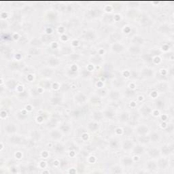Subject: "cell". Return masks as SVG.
I'll return each instance as SVG.
<instances>
[{
    "label": "cell",
    "instance_id": "cell-1",
    "mask_svg": "<svg viewBox=\"0 0 174 174\" xmlns=\"http://www.w3.org/2000/svg\"><path fill=\"white\" fill-rule=\"evenodd\" d=\"M17 131V127L16 126V124L13 123H10L5 125V131L8 134H13L16 133Z\"/></svg>",
    "mask_w": 174,
    "mask_h": 174
},
{
    "label": "cell",
    "instance_id": "cell-2",
    "mask_svg": "<svg viewBox=\"0 0 174 174\" xmlns=\"http://www.w3.org/2000/svg\"><path fill=\"white\" fill-rule=\"evenodd\" d=\"M101 14V11L100 9H91L88 12V17L89 18H93V19H95V18L98 17Z\"/></svg>",
    "mask_w": 174,
    "mask_h": 174
},
{
    "label": "cell",
    "instance_id": "cell-3",
    "mask_svg": "<svg viewBox=\"0 0 174 174\" xmlns=\"http://www.w3.org/2000/svg\"><path fill=\"white\" fill-rule=\"evenodd\" d=\"M129 52L132 55H137L141 52V48L139 46L137 45H132L129 48Z\"/></svg>",
    "mask_w": 174,
    "mask_h": 174
},
{
    "label": "cell",
    "instance_id": "cell-4",
    "mask_svg": "<svg viewBox=\"0 0 174 174\" xmlns=\"http://www.w3.org/2000/svg\"><path fill=\"white\" fill-rule=\"evenodd\" d=\"M47 62L50 67H57L60 63L59 59H57L55 57H50V58H48Z\"/></svg>",
    "mask_w": 174,
    "mask_h": 174
},
{
    "label": "cell",
    "instance_id": "cell-5",
    "mask_svg": "<svg viewBox=\"0 0 174 174\" xmlns=\"http://www.w3.org/2000/svg\"><path fill=\"white\" fill-rule=\"evenodd\" d=\"M112 50L116 53H121L124 50V46L122 44L118 43H114L112 45Z\"/></svg>",
    "mask_w": 174,
    "mask_h": 174
},
{
    "label": "cell",
    "instance_id": "cell-6",
    "mask_svg": "<svg viewBox=\"0 0 174 174\" xmlns=\"http://www.w3.org/2000/svg\"><path fill=\"white\" fill-rule=\"evenodd\" d=\"M136 131L137 133L140 135H145L146 133H148L149 129H148V127L145 126V125H140L137 128Z\"/></svg>",
    "mask_w": 174,
    "mask_h": 174
},
{
    "label": "cell",
    "instance_id": "cell-7",
    "mask_svg": "<svg viewBox=\"0 0 174 174\" xmlns=\"http://www.w3.org/2000/svg\"><path fill=\"white\" fill-rule=\"evenodd\" d=\"M173 152V146L169 145H165L163 146L161 148V152L164 155H169Z\"/></svg>",
    "mask_w": 174,
    "mask_h": 174
},
{
    "label": "cell",
    "instance_id": "cell-8",
    "mask_svg": "<svg viewBox=\"0 0 174 174\" xmlns=\"http://www.w3.org/2000/svg\"><path fill=\"white\" fill-rule=\"evenodd\" d=\"M141 114L143 116H150L151 112H152V110L150 108L149 106H148L147 105H142V107H141Z\"/></svg>",
    "mask_w": 174,
    "mask_h": 174
},
{
    "label": "cell",
    "instance_id": "cell-9",
    "mask_svg": "<svg viewBox=\"0 0 174 174\" xmlns=\"http://www.w3.org/2000/svg\"><path fill=\"white\" fill-rule=\"evenodd\" d=\"M50 137L52 138V140H59L62 138V134L59 131L54 130L50 133Z\"/></svg>",
    "mask_w": 174,
    "mask_h": 174
},
{
    "label": "cell",
    "instance_id": "cell-10",
    "mask_svg": "<svg viewBox=\"0 0 174 174\" xmlns=\"http://www.w3.org/2000/svg\"><path fill=\"white\" fill-rule=\"evenodd\" d=\"M40 74H41V76H44L46 78H50V77H52L53 71L50 68H44L40 71Z\"/></svg>",
    "mask_w": 174,
    "mask_h": 174
},
{
    "label": "cell",
    "instance_id": "cell-11",
    "mask_svg": "<svg viewBox=\"0 0 174 174\" xmlns=\"http://www.w3.org/2000/svg\"><path fill=\"white\" fill-rule=\"evenodd\" d=\"M142 75L146 78H152L154 76V71L150 68H144L142 69Z\"/></svg>",
    "mask_w": 174,
    "mask_h": 174
},
{
    "label": "cell",
    "instance_id": "cell-12",
    "mask_svg": "<svg viewBox=\"0 0 174 174\" xmlns=\"http://www.w3.org/2000/svg\"><path fill=\"white\" fill-rule=\"evenodd\" d=\"M160 150H158L157 148H151L148 151V154L151 158H157L160 156Z\"/></svg>",
    "mask_w": 174,
    "mask_h": 174
},
{
    "label": "cell",
    "instance_id": "cell-13",
    "mask_svg": "<svg viewBox=\"0 0 174 174\" xmlns=\"http://www.w3.org/2000/svg\"><path fill=\"white\" fill-rule=\"evenodd\" d=\"M75 99L78 103L79 104H82L84 102L86 101V96L84 94V93H80L76 95L75 97Z\"/></svg>",
    "mask_w": 174,
    "mask_h": 174
},
{
    "label": "cell",
    "instance_id": "cell-14",
    "mask_svg": "<svg viewBox=\"0 0 174 174\" xmlns=\"http://www.w3.org/2000/svg\"><path fill=\"white\" fill-rule=\"evenodd\" d=\"M22 141H23V140L22 138L21 137L16 136V135H13L10 138V142L14 143V144H21L22 143Z\"/></svg>",
    "mask_w": 174,
    "mask_h": 174
},
{
    "label": "cell",
    "instance_id": "cell-15",
    "mask_svg": "<svg viewBox=\"0 0 174 174\" xmlns=\"http://www.w3.org/2000/svg\"><path fill=\"white\" fill-rule=\"evenodd\" d=\"M122 148L125 150H129L133 148V143L132 141L130 140H127L123 142Z\"/></svg>",
    "mask_w": 174,
    "mask_h": 174
},
{
    "label": "cell",
    "instance_id": "cell-16",
    "mask_svg": "<svg viewBox=\"0 0 174 174\" xmlns=\"http://www.w3.org/2000/svg\"><path fill=\"white\" fill-rule=\"evenodd\" d=\"M110 99L112 101H117L119 98H120V93L116 91L112 90L110 92Z\"/></svg>",
    "mask_w": 174,
    "mask_h": 174
},
{
    "label": "cell",
    "instance_id": "cell-17",
    "mask_svg": "<svg viewBox=\"0 0 174 174\" xmlns=\"http://www.w3.org/2000/svg\"><path fill=\"white\" fill-rule=\"evenodd\" d=\"M54 149L55 150L56 153L63 154L64 151H65V146L63 144H61V143H58L55 146Z\"/></svg>",
    "mask_w": 174,
    "mask_h": 174
},
{
    "label": "cell",
    "instance_id": "cell-18",
    "mask_svg": "<svg viewBox=\"0 0 174 174\" xmlns=\"http://www.w3.org/2000/svg\"><path fill=\"white\" fill-rule=\"evenodd\" d=\"M150 141H153V142H157L159 141L160 139V135L159 133L157 132H153L150 135Z\"/></svg>",
    "mask_w": 174,
    "mask_h": 174
},
{
    "label": "cell",
    "instance_id": "cell-19",
    "mask_svg": "<svg viewBox=\"0 0 174 174\" xmlns=\"http://www.w3.org/2000/svg\"><path fill=\"white\" fill-rule=\"evenodd\" d=\"M141 23L145 26H148L151 24V21L146 15H142L141 16Z\"/></svg>",
    "mask_w": 174,
    "mask_h": 174
},
{
    "label": "cell",
    "instance_id": "cell-20",
    "mask_svg": "<svg viewBox=\"0 0 174 174\" xmlns=\"http://www.w3.org/2000/svg\"><path fill=\"white\" fill-rule=\"evenodd\" d=\"M85 38L87 40H93L95 38V33L91 30L87 31L85 33Z\"/></svg>",
    "mask_w": 174,
    "mask_h": 174
},
{
    "label": "cell",
    "instance_id": "cell-21",
    "mask_svg": "<svg viewBox=\"0 0 174 174\" xmlns=\"http://www.w3.org/2000/svg\"><path fill=\"white\" fill-rule=\"evenodd\" d=\"M88 128L91 131H96L99 129V124L95 121H92L88 123Z\"/></svg>",
    "mask_w": 174,
    "mask_h": 174
},
{
    "label": "cell",
    "instance_id": "cell-22",
    "mask_svg": "<svg viewBox=\"0 0 174 174\" xmlns=\"http://www.w3.org/2000/svg\"><path fill=\"white\" fill-rule=\"evenodd\" d=\"M132 42L133 43V45L139 46V45L142 44L143 43V39L141 37L137 35V36H135L132 39Z\"/></svg>",
    "mask_w": 174,
    "mask_h": 174
},
{
    "label": "cell",
    "instance_id": "cell-23",
    "mask_svg": "<svg viewBox=\"0 0 174 174\" xmlns=\"http://www.w3.org/2000/svg\"><path fill=\"white\" fill-rule=\"evenodd\" d=\"M157 166H159L160 169H165L166 167L168 166V161L165 159H160L159 160L158 162V165Z\"/></svg>",
    "mask_w": 174,
    "mask_h": 174
},
{
    "label": "cell",
    "instance_id": "cell-24",
    "mask_svg": "<svg viewBox=\"0 0 174 174\" xmlns=\"http://www.w3.org/2000/svg\"><path fill=\"white\" fill-rule=\"evenodd\" d=\"M133 152L137 154H141L144 152V148L142 146L137 145L136 146L133 147Z\"/></svg>",
    "mask_w": 174,
    "mask_h": 174
},
{
    "label": "cell",
    "instance_id": "cell-25",
    "mask_svg": "<svg viewBox=\"0 0 174 174\" xmlns=\"http://www.w3.org/2000/svg\"><path fill=\"white\" fill-rule=\"evenodd\" d=\"M31 137L32 138V140H35V141H38L41 138V134L38 131L34 130L31 133Z\"/></svg>",
    "mask_w": 174,
    "mask_h": 174
},
{
    "label": "cell",
    "instance_id": "cell-26",
    "mask_svg": "<svg viewBox=\"0 0 174 174\" xmlns=\"http://www.w3.org/2000/svg\"><path fill=\"white\" fill-rule=\"evenodd\" d=\"M119 119H120V121L122 122H127L129 121V115L127 112H123L121 113V116L119 117Z\"/></svg>",
    "mask_w": 174,
    "mask_h": 174
},
{
    "label": "cell",
    "instance_id": "cell-27",
    "mask_svg": "<svg viewBox=\"0 0 174 174\" xmlns=\"http://www.w3.org/2000/svg\"><path fill=\"white\" fill-rule=\"evenodd\" d=\"M17 85V82L15 80H9L7 82V86L9 89L13 90L16 88V86Z\"/></svg>",
    "mask_w": 174,
    "mask_h": 174
},
{
    "label": "cell",
    "instance_id": "cell-28",
    "mask_svg": "<svg viewBox=\"0 0 174 174\" xmlns=\"http://www.w3.org/2000/svg\"><path fill=\"white\" fill-rule=\"evenodd\" d=\"M103 117H104V114H102L101 112L97 111V112H95L93 113V118H94L95 121H101Z\"/></svg>",
    "mask_w": 174,
    "mask_h": 174
},
{
    "label": "cell",
    "instance_id": "cell-29",
    "mask_svg": "<svg viewBox=\"0 0 174 174\" xmlns=\"http://www.w3.org/2000/svg\"><path fill=\"white\" fill-rule=\"evenodd\" d=\"M147 168H148V170L150 171H154L157 169V164L155 162H154L152 160H150L149 162H148L147 163Z\"/></svg>",
    "mask_w": 174,
    "mask_h": 174
},
{
    "label": "cell",
    "instance_id": "cell-30",
    "mask_svg": "<svg viewBox=\"0 0 174 174\" xmlns=\"http://www.w3.org/2000/svg\"><path fill=\"white\" fill-rule=\"evenodd\" d=\"M155 106L158 110H163L165 107V102L162 99H157L155 101Z\"/></svg>",
    "mask_w": 174,
    "mask_h": 174
},
{
    "label": "cell",
    "instance_id": "cell-31",
    "mask_svg": "<svg viewBox=\"0 0 174 174\" xmlns=\"http://www.w3.org/2000/svg\"><path fill=\"white\" fill-rule=\"evenodd\" d=\"M61 101V99L60 97L58 96H55L53 97L52 99H51V100H50V103L52 104V105H58L59 104Z\"/></svg>",
    "mask_w": 174,
    "mask_h": 174
},
{
    "label": "cell",
    "instance_id": "cell-32",
    "mask_svg": "<svg viewBox=\"0 0 174 174\" xmlns=\"http://www.w3.org/2000/svg\"><path fill=\"white\" fill-rule=\"evenodd\" d=\"M125 95L129 98H132L135 95V91H134L133 90L131 89V88H127L125 91Z\"/></svg>",
    "mask_w": 174,
    "mask_h": 174
},
{
    "label": "cell",
    "instance_id": "cell-33",
    "mask_svg": "<svg viewBox=\"0 0 174 174\" xmlns=\"http://www.w3.org/2000/svg\"><path fill=\"white\" fill-rule=\"evenodd\" d=\"M122 163L124 165L126 166H130L133 164V160L129 158V157H124L123 160H122Z\"/></svg>",
    "mask_w": 174,
    "mask_h": 174
},
{
    "label": "cell",
    "instance_id": "cell-34",
    "mask_svg": "<svg viewBox=\"0 0 174 174\" xmlns=\"http://www.w3.org/2000/svg\"><path fill=\"white\" fill-rule=\"evenodd\" d=\"M118 141L116 139H112L110 141V146L112 148H117L118 147Z\"/></svg>",
    "mask_w": 174,
    "mask_h": 174
},
{
    "label": "cell",
    "instance_id": "cell-35",
    "mask_svg": "<svg viewBox=\"0 0 174 174\" xmlns=\"http://www.w3.org/2000/svg\"><path fill=\"white\" fill-rule=\"evenodd\" d=\"M53 40V38H52V36H50L49 35H44L43 36L41 37V40L44 42H50V41H52Z\"/></svg>",
    "mask_w": 174,
    "mask_h": 174
},
{
    "label": "cell",
    "instance_id": "cell-36",
    "mask_svg": "<svg viewBox=\"0 0 174 174\" xmlns=\"http://www.w3.org/2000/svg\"><path fill=\"white\" fill-rule=\"evenodd\" d=\"M160 31L164 33H168L170 31V29H169V27L167 25H163L162 26L160 27Z\"/></svg>",
    "mask_w": 174,
    "mask_h": 174
},
{
    "label": "cell",
    "instance_id": "cell-37",
    "mask_svg": "<svg viewBox=\"0 0 174 174\" xmlns=\"http://www.w3.org/2000/svg\"><path fill=\"white\" fill-rule=\"evenodd\" d=\"M101 60H102V59L100 57H99V56L97 55V56H95V57H93L91 59V61L92 63H93L98 64V63H100L101 62Z\"/></svg>",
    "mask_w": 174,
    "mask_h": 174
},
{
    "label": "cell",
    "instance_id": "cell-38",
    "mask_svg": "<svg viewBox=\"0 0 174 174\" xmlns=\"http://www.w3.org/2000/svg\"><path fill=\"white\" fill-rule=\"evenodd\" d=\"M104 115L107 118H112L114 116V113L112 110H106L104 112Z\"/></svg>",
    "mask_w": 174,
    "mask_h": 174
},
{
    "label": "cell",
    "instance_id": "cell-39",
    "mask_svg": "<svg viewBox=\"0 0 174 174\" xmlns=\"http://www.w3.org/2000/svg\"><path fill=\"white\" fill-rule=\"evenodd\" d=\"M150 141V138L147 137L146 135H141L140 137V141L142 143H148Z\"/></svg>",
    "mask_w": 174,
    "mask_h": 174
},
{
    "label": "cell",
    "instance_id": "cell-40",
    "mask_svg": "<svg viewBox=\"0 0 174 174\" xmlns=\"http://www.w3.org/2000/svg\"><path fill=\"white\" fill-rule=\"evenodd\" d=\"M57 125V121L55 119H52L51 121H50L48 122V123L47 124V127L50 128H53Z\"/></svg>",
    "mask_w": 174,
    "mask_h": 174
},
{
    "label": "cell",
    "instance_id": "cell-41",
    "mask_svg": "<svg viewBox=\"0 0 174 174\" xmlns=\"http://www.w3.org/2000/svg\"><path fill=\"white\" fill-rule=\"evenodd\" d=\"M29 53L31 55H38L40 53V50H38V48H32L29 50Z\"/></svg>",
    "mask_w": 174,
    "mask_h": 174
},
{
    "label": "cell",
    "instance_id": "cell-42",
    "mask_svg": "<svg viewBox=\"0 0 174 174\" xmlns=\"http://www.w3.org/2000/svg\"><path fill=\"white\" fill-rule=\"evenodd\" d=\"M112 172L114 173H120L122 172V171H121V167H118V166H115V167H112Z\"/></svg>",
    "mask_w": 174,
    "mask_h": 174
},
{
    "label": "cell",
    "instance_id": "cell-43",
    "mask_svg": "<svg viewBox=\"0 0 174 174\" xmlns=\"http://www.w3.org/2000/svg\"><path fill=\"white\" fill-rule=\"evenodd\" d=\"M124 134H126L127 135H131V133H133V130H132L131 128L129 127H124Z\"/></svg>",
    "mask_w": 174,
    "mask_h": 174
},
{
    "label": "cell",
    "instance_id": "cell-44",
    "mask_svg": "<svg viewBox=\"0 0 174 174\" xmlns=\"http://www.w3.org/2000/svg\"><path fill=\"white\" fill-rule=\"evenodd\" d=\"M31 44L33 45L34 46H40L41 44V41L38 39H34L31 41Z\"/></svg>",
    "mask_w": 174,
    "mask_h": 174
},
{
    "label": "cell",
    "instance_id": "cell-45",
    "mask_svg": "<svg viewBox=\"0 0 174 174\" xmlns=\"http://www.w3.org/2000/svg\"><path fill=\"white\" fill-rule=\"evenodd\" d=\"M69 129H70V127L69 126H67V125H63L61 127V130L62 132L63 133H67V132H69Z\"/></svg>",
    "mask_w": 174,
    "mask_h": 174
},
{
    "label": "cell",
    "instance_id": "cell-46",
    "mask_svg": "<svg viewBox=\"0 0 174 174\" xmlns=\"http://www.w3.org/2000/svg\"><path fill=\"white\" fill-rule=\"evenodd\" d=\"M157 88H158L159 91H165V90L167 88V85H166L165 84L162 83V84H160V85H159V86H157Z\"/></svg>",
    "mask_w": 174,
    "mask_h": 174
},
{
    "label": "cell",
    "instance_id": "cell-47",
    "mask_svg": "<svg viewBox=\"0 0 174 174\" xmlns=\"http://www.w3.org/2000/svg\"><path fill=\"white\" fill-rule=\"evenodd\" d=\"M113 19H114L113 16L110 15H110H109V14H107V15L105 16V22H108V21H110V22H112Z\"/></svg>",
    "mask_w": 174,
    "mask_h": 174
},
{
    "label": "cell",
    "instance_id": "cell-48",
    "mask_svg": "<svg viewBox=\"0 0 174 174\" xmlns=\"http://www.w3.org/2000/svg\"><path fill=\"white\" fill-rule=\"evenodd\" d=\"M31 103H32V105H33L34 106H38L40 104V100L38 99H33V100L31 101Z\"/></svg>",
    "mask_w": 174,
    "mask_h": 174
},
{
    "label": "cell",
    "instance_id": "cell-49",
    "mask_svg": "<svg viewBox=\"0 0 174 174\" xmlns=\"http://www.w3.org/2000/svg\"><path fill=\"white\" fill-rule=\"evenodd\" d=\"M173 124H169V126L167 127L166 131H168L169 133H171L173 131Z\"/></svg>",
    "mask_w": 174,
    "mask_h": 174
}]
</instances>
